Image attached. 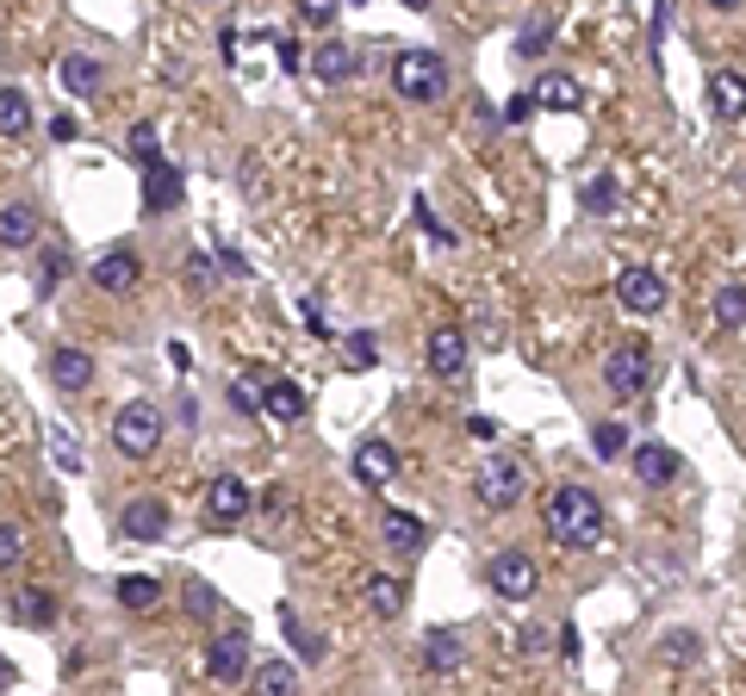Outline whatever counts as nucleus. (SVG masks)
I'll return each mask as SVG.
<instances>
[{"instance_id": "nucleus-1", "label": "nucleus", "mask_w": 746, "mask_h": 696, "mask_svg": "<svg viewBox=\"0 0 746 696\" xmlns=\"http://www.w3.org/2000/svg\"><path fill=\"white\" fill-rule=\"evenodd\" d=\"M541 522H548V535H554L566 554H592L597 542H604V529H610V517H604V498H597L592 485H554L548 498H541Z\"/></svg>"}, {"instance_id": "nucleus-2", "label": "nucleus", "mask_w": 746, "mask_h": 696, "mask_svg": "<svg viewBox=\"0 0 746 696\" xmlns=\"http://www.w3.org/2000/svg\"><path fill=\"white\" fill-rule=\"evenodd\" d=\"M523 491H529V466H523L517 454L492 448V454L473 466V498L485 503V510H517Z\"/></svg>"}, {"instance_id": "nucleus-3", "label": "nucleus", "mask_w": 746, "mask_h": 696, "mask_svg": "<svg viewBox=\"0 0 746 696\" xmlns=\"http://www.w3.org/2000/svg\"><path fill=\"white\" fill-rule=\"evenodd\" d=\"M392 88H399V100H417V106L448 100V62H441V50H399L392 57Z\"/></svg>"}, {"instance_id": "nucleus-4", "label": "nucleus", "mask_w": 746, "mask_h": 696, "mask_svg": "<svg viewBox=\"0 0 746 696\" xmlns=\"http://www.w3.org/2000/svg\"><path fill=\"white\" fill-rule=\"evenodd\" d=\"M113 448L125 461H150L156 448H162V410L150 398H125L113 410Z\"/></svg>"}, {"instance_id": "nucleus-5", "label": "nucleus", "mask_w": 746, "mask_h": 696, "mask_svg": "<svg viewBox=\"0 0 746 696\" xmlns=\"http://www.w3.org/2000/svg\"><path fill=\"white\" fill-rule=\"evenodd\" d=\"M653 386V355H647V343H616L610 355H604V392L610 398H641V392Z\"/></svg>"}, {"instance_id": "nucleus-6", "label": "nucleus", "mask_w": 746, "mask_h": 696, "mask_svg": "<svg viewBox=\"0 0 746 696\" xmlns=\"http://www.w3.org/2000/svg\"><path fill=\"white\" fill-rule=\"evenodd\" d=\"M485 584H492L497 598L529 603L536 598V584H541V572H536V560H529L523 547H497L492 560H485Z\"/></svg>"}, {"instance_id": "nucleus-7", "label": "nucleus", "mask_w": 746, "mask_h": 696, "mask_svg": "<svg viewBox=\"0 0 746 696\" xmlns=\"http://www.w3.org/2000/svg\"><path fill=\"white\" fill-rule=\"evenodd\" d=\"M666 299H672L666 274H653V268H622L616 274V305L634 311V317H659Z\"/></svg>"}, {"instance_id": "nucleus-8", "label": "nucleus", "mask_w": 746, "mask_h": 696, "mask_svg": "<svg viewBox=\"0 0 746 696\" xmlns=\"http://www.w3.org/2000/svg\"><path fill=\"white\" fill-rule=\"evenodd\" d=\"M249 510H255V491H249L237 473H218V479L206 485V522L211 529H237Z\"/></svg>"}, {"instance_id": "nucleus-9", "label": "nucleus", "mask_w": 746, "mask_h": 696, "mask_svg": "<svg viewBox=\"0 0 746 696\" xmlns=\"http://www.w3.org/2000/svg\"><path fill=\"white\" fill-rule=\"evenodd\" d=\"M118 535L125 542H137V547H150V542H162L169 535V503L162 498H125V510H118Z\"/></svg>"}, {"instance_id": "nucleus-10", "label": "nucleus", "mask_w": 746, "mask_h": 696, "mask_svg": "<svg viewBox=\"0 0 746 696\" xmlns=\"http://www.w3.org/2000/svg\"><path fill=\"white\" fill-rule=\"evenodd\" d=\"M380 547L392 560H417L429 547V522L411 517V510H380Z\"/></svg>"}, {"instance_id": "nucleus-11", "label": "nucleus", "mask_w": 746, "mask_h": 696, "mask_svg": "<svg viewBox=\"0 0 746 696\" xmlns=\"http://www.w3.org/2000/svg\"><path fill=\"white\" fill-rule=\"evenodd\" d=\"M348 473L367 485V491H380V485H392L399 479V448L386 442V436H367L355 454H348Z\"/></svg>"}, {"instance_id": "nucleus-12", "label": "nucleus", "mask_w": 746, "mask_h": 696, "mask_svg": "<svg viewBox=\"0 0 746 696\" xmlns=\"http://www.w3.org/2000/svg\"><path fill=\"white\" fill-rule=\"evenodd\" d=\"M50 386L62 392V398H81V392L94 386V355L76 343H57L50 348Z\"/></svg>"}, {"instance_id": "nucleus-13", "label": "nucleus", "mask_w": 746, "mask_h": 696, "mask_svg": "<svg viewBox=\"0 0 746 696\" xmlns=\"http://www.w3.org/2000/svg\"><path fill=\"white\" fill-rule=\"evenodd\" d=\"M249 672H255V659H249L243 635H218L206 647V677L211 684H249Z\"/></svg>"}, {"instance_id": "nucleus-14", "label": "nucleus", "mask_w": 746, "mask_h": 696, "mask_svg": "<svg viewBox=\"0 0 746 696\" xmlns=\"http://www.w3.org/2000/svg\"><path fill=\"white\" fill-rule=\"evenodd\" d=\"M467 355H473V343H467L455 324L429 329V343H423V361H429L436 380H460V373H467Z\"/></svg>"}, {"instance_id": "nucleus-15", "label": "nucleus", "mask_w": 746, "mask_h": 696, "mask_svg": "<svg viewBox=\"0 0 746 696\" xmlns=\"http://www.w3.org/2000/svg\"><path fill=\"white\" fill-rule=\"evenodd\" d=\"M306 69L324 81V88H343V81L361 76V50H355V44H343V38H324V44L306 57Z\"/></svg>"}, {"instance_id": "nucleus-16", "label": "nucleus", "mask_w": 746, "mask_h": 696, "mask_svg": "<svg viewBox=\"0 0 746 696\" xmlns=\"http://www.w3.org/2000/svg\"><path fill=\"white\" fill-rule=\"evenodd\" d=\"M181 169H174L169 155H156V162H144V212L150 218H162V212H174L181 206Z\"/></svg>"}, {"instance_id": "nucleus-17", "label": "nucleus", "mask_w": 746, "mask_h": 696, "mask_svg": "<svg viewBox=\"0 0 746 696\" xmlns=\"http://www.w3.org/2000/svg\"><path fill=\"white\" fill-rule=\"evenodd\" d=\"M137 280H144V255H137L131 243H118V250H106L94 262V287L100 292H131Z\"/></svg>"}, {"instance_id": "nucleus-18", "label": "nucleus", "mask_w": 746, "mask_h": 696, "mask_svg": "<svg viewBox=\"0 0 746 696\" xmlns=\"http://www.w3.org/2000/svg\"><path fill=\"white\" fill-rule=\"evenodd\" d=\"M629 461H634V479H641V485H672L678 473H685L678 448H666V442H641V448H629Z\"/></svg>"}, {"instance_id": "nucleus-19", "label": "nucleus", "mask_w": 746, "mask_h": 696, "mask_svg": "<svg viewBox=\"0 0 746 696\" xmlns=\"http://www.w3.org/2000/svg\"><path fill=\"white\" fill-rule=\"evenodd\" d=\"M703 94H709V113L722 118V125L746 118V76H741V69H715Z\"/></svg>"}, {"instance_id": "nucleus-20", "label": "nucleus", "mask_w": 746, "mask_h": 696, "mask_svg": "<svg viewBox=\"0 0 746 696\" xmlns=\"http://www.w3.org/2000/svg\"><path fill=\"white\" fill-rule=\"evenodd\" d=\"M38 243V206L32 199H7L0 206V250H32Z\"/></svg>"}, {"instance_id": "nucleus-21", "label": "nucleus", "mask_w": 746, "mask_h": 696, "mask_svg": "<svg viewBox=\"0 0 746 696\" xmlns=\"http://www.w3.org/2000/svg\"><path fill=\"white\" fill-rule=\"evenodd\" d=\"M7 616L20 622V628H57L62 603H57V591H13V603H7Z\"/></svg>"}, {"instance_id": "nucleus-22", "label": "nucleus", "mask_w": 746, "mask_h": 696, "mask_svg": "<svg viewBox=\"0 0 746 696\" xmlns=\"http://www.w3.org/2000/svg\"><path fill=\"white\" fill-rule=\"evenodd\" d=\"M262 410H268L274 424H306L311 398H306V386H292V380H268V386H262Z\"/></svg>"}, {"instance_id": "nucleus-23", "label": "nucleus", "mask_w": 746, "mask_h": 696, "mask_svg": "<svg viewBox=\"0 0 746 696\" xmlns=\"http://www.w3.org/2000/svg\"><path fill=\"white\" fill-rule=\"evenodd\" d=\"M57 81H62V88H69L76 100H94L100 88H106V69H100L94 57H81V50H69V57L57 62Z\"/></svg>"}, {"instance_id": "nucleus-24", "label": "nucleus", "mask_w": 746, "mask_h": 696, "mask_svg": "<svg viewBox=\"0 0 746 696\" xmlns=\"http://www.w3.org/2000/svg\"><path fill=\"white\" fill-rule=\"evenodd\" d=\"M118 610H131V616H150L156 603H162V579H150V572H125V579L113 584Z\"/></svg>"}, {"instance_id": "nucleus-25", "label": "nucleus", "mask_w": 746, "mask_h": 696, "mask_svg": "<svg viewBox=\"0 0 746 696\" xmlns=\"http://www.w3.org/2000/svg\"><path fill=\"white\" fill-rule=\"evenodd\" d=\"M460 665H467V647H460V635L455 628H436V635L423 640V672H460Z\"/></svg>"}, {"instance_id": "nucleus-26", "label": "nucleus", "mask_w": 746, "mask_h": 696, "mask_svg": "<svg viewBox=\"0 0 746 696\" xmlns=\"http://www.w3.org/2000/svg\"><path fill=\"white\" fill-rule=\"evenodd\" d=\"M25 131H32V94L0 81V137H25Z\"/></svg>"}, {"instance_id": "nucleus-27", "label": "nucleus", "mask_w": 746, "mask_h": 696, "mask_svg": "<svg viewBox=\"0 0 746 696\" xmlns=\"http://www.w3.org/2000/svg\"><path fill=\"white\" fill-rule=\"evenodd\" d=\"M367 610H374L380 622L404 616V579H392V572H374V579H367Z\"/></svg>"}, {"instance_id": "nucleus-28", "label": "nucleus", "mask_w": 746, "mask_h": 696, "mask_svg": "<svg viewBox=\"0 0 746 696\" xmlns=\"http://www.w3.org/2000/svg\"><path fill=\"white\" fill-rule=\"evenodd\" d=\"M249 684H255L262 696H292L299 691V665H292V659H268V665L249 672Z\"/></svg>"}, {"instance_id": "nucleus-29", "label": "nucleus", "mask_w": 746, "mask_h": 696, "mask_svg": "<svg viewBox=\"0 0 746 696\" xmlns=\"http://www.w3.org/2000/svg\"><path fill=\"white\" fill-rule=\"evenodd\" d=\"M529 94H536V106H548V113H573V106H578V81L554 69V76H541Z\"/></svg>"}, {"instance_id": "nucleus-30", "label": "nucleus", "mask_w": 746, "mask_h": 696, "mask_svg": "<svg viewBox=\"0 0 746 696\" xmlns=\"http://www.w3.org/2000/svg\"><path fill=\"white\" fill-rule=\"evenodd\" d=\"M578 206H585L592 218H610L616 206H622V181H616V174H597V181H585V187H578Z\"/></svg>"}, {"instance_id": "nucleus-31", "label": "nucleus", "mask_w": 746, "mask_h": 696, "mask_svg": "<svg viewBox=\"0 0 746 696\" xmlns=\"http://www.w3.org/2000/svg\"><path fill=\"white\" fill-rule=\"evenodd\" d=\"M280 628H287V640H292V653H299V665H324V635H311L306 622L292 616V610H280Z\"/></svg>"}, {"instance_id": "nucleus-32", "label": "nucleus", "mask_w": 746, "mask_h": 696, "mask_svg": "<svg viewBox=\"0 0 746 696\" xmlns=\"http://www.w3.org/2000/svg\"><path fill=\"white\" fill-rule=\"evenodd\" d=\"M374 361H380V336H374V329H348V336H343V368L367 373Z\"/></svg>"}, {"instance_id": "nucleus-33", "label": "nucleus", "mask_w": 746, "mask_h": 696, "mask_svg": "<svg viewBox=\"0 0 746 696\" xmlns=\"http://www.w3.org/2000/svg\"><path fill=\"white\" fill-rule=\"evenodd\" d=\"M44 442H50V461H57L62 473H81V466H88V461H81V442L62 424H44Z\"/></svg>"}, {"instance_id": "nucleus-34", "label": "nucleus", "mask_w": 746, "mask_h": 696, "mask_svg": "<svg viewBox=\"0 0 746 696\" xmlns=\"http://www.w3.org/2000/svg\"><path fill=\"white\" fill-rule=\"evenodd\" d=\"M629 448H634V436L622 424H597L592 429V454H597V461H622Z\"/></svg>"}, {"instance_id": "nucleus-35", "label": "nucleus", "mask_w": 746, "mask_h": 696, "mask_svg": "<svg viewBox=\"0 0 746 696\" xmlns=\"http://www.w3.org/2000/svg\"><path fill=\"white\" fill-rule=\"evenodd\" d=\"M709 311H715V324H722V329H741L746 324V287H722Z\"/></svg>"}, {"instance_id": "nucleus-36", "label": "nucleus", "mask_w": 746, "mask_h": 696, "mask_svg": "<svg viewBox=\"0 0 746 696\" xmlns=\"http://www.w3.org/2000/svg\"><path fill=\"white\" fill-rule=\"evenodd\" d=\"M125 143H131V150H125V155H131L137 169H144V162H156V155H162V137H156V125H150V118H137V125H131V137H125Z\"/></svg>"}, {"instance_id": "nucleus-37", "label": "nucleus", "mask_w": 746, "mask_h": 696, "mask_svg": "<svg viewBox=\"0 0 746 696\" xmlns=\"http://www.w3.org/2000/svg\"><path fill=\"white\" fill-rule=\"evenodd\" d=\"M181 280H187V292H193V299H206V292H211V280H218V268H211V255H206V250H193V255H187V268H181Z\"/></svg>"}, {"instance_id": "nucleus-38", "label": "nucleus", "mask_w": 746, "mask_h": 696, "mask_svg": "<svg viewBox=\"0 0 746 696\" xmlns=\"http://www.w3.org/2000/svg\"><path fill=\"white\" fill-rule=\"evenodd\" d=\"M548 44H554V20L541 13V20H529V25L517 32V57H541Z\"/></svg>"}, {"instance_id": "nucleus-39", "label": "nucleus", "mask_w": 746, "mask_h": 696, "mask_svg": "<svg viewBox=\"0 0 746 696\" xmlns=\"http://www.w3.org/2000/svg\"><path fill=\"white\" fill-rule=\"evenodd\" d=\"M62 280H69V255H62L57 243H50V250H44V274H38V292H44V299H50V292H57Z\"/></svg>"}, {"instance_id": "nucleus-40", "label": "nucleus", "mask_w": 746, "mask_h": 696, "mask_svg": "<svg viewBox=\"0 0 746 696\" xmlns=\"http://www.w3.org/2000/svg\"><path fill=\"white\" fill-rule=\"evenodd\" d=\"M659 647H666V659H678V665H690V659L703 653V640H697V628H672V635L659 640Z\"/></svg>"}, {"instance_id": "nucleus-41", "label": "nucleus", "mask_w": 746, "mask_h": 696, "mask_svg": "<svg viewBox=\"0 0 746 696\" xmlns=\"http://www.w3.org/2000/svg\"><path fill=\"white\" fill-rule=\"evenodd\" d=\"M20 554H25V522H0V572L20 566Z\"/></svg>"}, {"instance_id": "nucleus-42", "label": "nucleus", "mask_w": 746, "mask_h": 696, "mask_svg": "<svg viewBox=\"0 0 746 696\" xmlns=\"http://www.w3.org/2000/svg\"><path fill=\"white\" fill-rule=\"evenodd\" d=\"M336 13H343V0H299V25H324V32H330Z\"/></svg>"}, {"instance_id": "nucleus-43", "label": "nucleus", "mask_w": 746, "mask_h": 696, "mask_svg": "<svg viewBox=\"0 0 746 696\" xmlns=\"http://www.w3.org/2000/svg\"><path fill=\"white\" fill-rule=\"evenodd\" d=\"M211 610H218V598H211V584H199V579H193V584H187V616H199V622H206Z\"/></svg>"}, {"instance_id": "nucleus-44", "label": "nucleus", "mask_w": 746, "mask_h": 696, "mask_svg": "<svg viewBox=\"0 0 746 696\" xmlns=\"http://www.w3.org/2000/svg\"><path fill=\"white\" fill-rule=\"evenodd\" d=\"M255 510H268V517H280V510H287V491H274V485H268V491H255Z\"/></svg>"}, {"instance_id": "nucleus-45", "label": "nucleus", "mask_w": 746, "mask_h": 696, "mask_svg": "<svg viewBox=\"0 0 746 696\" xmlns=\"http://www.w3.org/2000/svg\"><path fill=\"white\" fill-rule=\"evenodd\" d=\"M50 137H57V143H76V137H81V125H76V118H69V113H62L57 125H50Z\"/></svg>"}, {"instance_id": "nucleus-46", "label": "nucleus", "mask_w": 746, "mask_h": 696, "mask_svg": "<svg viewBox=\"0 0 746 696\" xmlns=\"http://www.w3.org/2000/svg\"><path fill=\"white\" fill-rule=\"evenodd\" d=\"M280 69H292V76H299V69H306V50H299V44H280Z\"/></svg>"}, {"instance_id": "nucleus-47", "label": "nucleus", "mask_w": 746, "mask_h": 696, "mask_svg": "<svg viewBox=\"0 0 746 696\" xmlns=\"http://www.w3.org/2000/svg\"><path fill=\"white\" fill-rule=\"evenodd\" d=\"M529 113H536V94H517V106H510V113H504V118H510V125H523V118H529Z\"/></svg>"}, {"instance_id": "nucleus-48", "label": "nucleus", "mask_w": 746, "mask_h": 696, "mask_svg": "<svg viewBox=\"0 0 746 696\" xmlns=\"http://www.w3.org/2000/svg\"><path fill=\"white\" fill-rule=\"evenodd\" d=\"M709 7H715V13H741L746 0H709Z\"/></svg>"}, {"instance_id": "nucleus-49", "label": "nucleus", "mask_w": 746, "mask_h": 696, "mask_svg": "<svg viewBox=\"0 0 746 696\" xmlns=\"http://www.w3.org/2000/svg\"><path fill=\"white\" fill-rule=\"evenodd\" d=\"M399 7H411V13H423V7H429V0H399Z\"/></svg>"}, {"instance_id": "nucleus-50", "label": "nucleus", "mask_w": 746, "mask_h": 696, "mask_svg": "<svg viewBox=\"0 0 746 696\" xmlns=\"http://www.w3.org/2000/svg\"><path fill=\"white\" fill-rule=\"evenodd\" d=\"M343 7H361V0H343Z\"/></svg>"}]
</instances>
